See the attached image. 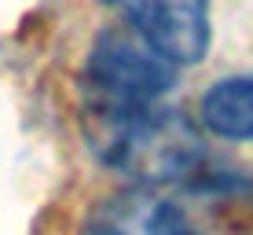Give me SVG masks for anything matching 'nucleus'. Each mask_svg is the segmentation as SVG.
Segmentation results:
<instances>
[{"instance_id": "obj_1", "label": "nucleus", "mask_w": 253, "mask_h": 235, "mask_svg": "<svg viewBox=\"0 0 253 235\" xmlns=\"http://www.w3.org/2000/svg\"><path fill=\"white\" fill-rule=\"evenodd\" d=\"M180 66L154 51L128 26H107L92 41L81 66V110L84 118L125 114L162 103L176 89Z\"/></svg>"}, {"instance_id": "obj_2", "label": "nucleus", "mask_w": 253, "mask_h": 235, "mask_svg": "<svg viewBox=\"0 0 253 235\" xmlns=\"http://www.w3.org/2000/svg\"><path fill=\"white\" fill-rule=\"evenodd\" d=\"M121 22L176 66H195L213 45L209 0H107Z\"/></svg>"}, {"instance_id": "obj_3", "label": "nucleus", "mask_w": 253, "mask_h": 235, "mask_svg": "<svg viewBox=\"0 0 253 235\" xmlns=\"http://www.w3.org/2000/svg\"><path fill=\"white\" fill-rule=\"evenodd\" d=\"M77 235H195V228L169 191L132 184L103 195L84 213Z\"/></svg>"}, {"instance_id": "obj_4", "label": "nucleus", "mask_w": 253, "mask_h": 235, "mask_svg": "<svg viewBox=\"0 0 253 235\" xmlns=\"http://www.w3.org/2000/svg\"><path fill=\"white\" fill-rule=\"evenodd\" d=\"M202 129L228 143H253V74L220 77L198 99Z\"/></svg>"}]
</instances>
